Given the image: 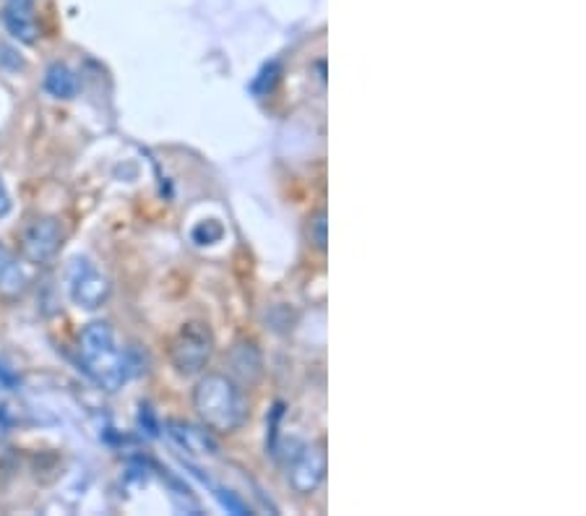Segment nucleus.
Here are the masks:
<instances>
[{"instance_id":"1","label":"nucleus","mask_w":586,"mask_h":516,"mask_svg":"<svg viewBox=\"0 0 586 516\" xmlns=\"http://www.w3.org/2000/svg\"><path fill=\"white\" fill-rule=\"evenodd\" d=\"M193 407L211 433H235L248 420L245 394L232 378L209 373L193 389Z\"/></svg>"},{"instance_id":"2","label":"nucleus","mask_w":586,"mask_h":516,"mask_svg":"<svg viewBox=\"0 0 586 516\" xmlns=\"http://www.w3.org/2000/svg\"><path fill=\"white\" fill-rule=\"evenodd\" d=\"M79 360L86 376L105 391H118L131 376L126 350L107 324H89L79 337Z\"/></svg>"},{"instance_id":"3","label":"nucleus","mask_w":586,"mask_h":516,"mask_svg":"<svg viewBox=\"0 0 586 516\" xmlns=\"http://www.w3.org/2000/svg\"><path fill=\"white\" fill-rule=\"evenodd\" d=\"M211 352H214V337L206 324H185L178 331V337L170 344V360L180 373L191 376V373L204 371L209 363Z\"/></svg>"},{"instance_id":"4","label":"nucleus","mask_w":586,"mask_h":516,"mask_svg":"<svg viewBox=\"0 0 586 516\" xmlns=\"http://www.w3.org/2000/svg\"><path fill=\"white\" fill-rule=\"evenodd\" d=\"M68 292H71L73 303L86 311H97L110 298V282L92 261L76 258L68 272Z\"/></svg>"},{"instance_id":"5","label":"nucleus","mask_w":586,"mask_h":516,"mask_svg":"<svg viewBox=\"0 0 586 516\" xmlns=\"http://www.w3.org/2000/svg\"><path fill=\"white\" fill-rule=\"evenodd\" d=\"M326 467H329L326 446H305V449L297 451L295 459H292L290 472H287V483H290L292 490L300 493V496H310V493H316L323 485V480H326Z\"/></svg>"},{"instance_id":"6","label":"nucleus","mask_w":586,"mask_h":516,"mask_svg":"<svg viewBox=\"0 0 586 516\" xmlns=\"http://www.w3.org/2000/svg\"><path fill=\"white\" fill-rule=\"evenodd\" d=\"M60 243H63V230L60 222L53 217L34 219L32 225L21 235V251L32 264H45L58 253Z\"/></svg>"},{"instance_id":"7","label":"nucleus","mask_w":586,"mask_h":516,"mask_svg":"<svg viewBox=\"0 0 586 516\" xmlns=\"http://www.w3.org/2000/svg\"><path fill=\"white\" fill-rule=\"evenodd\" d=\"M3 24L19 42L34 45L40 37V24L34 14V0H6L3 8Z\"/></svg>"},{"instance_id":"8","label":"nucleus","mask_w":586,"mask_h":516,"mask_svg":"<svg viewBox=\"0 0 586 516\" xmlns=\"http://www.w3.org/2000/svg\"><path fill=\"white\" fill-rule=\"evenodd\" d=\"M29 279L24 266L19 264V258L8 251L6 245H0V295L8 300L19 298L27 290Z\"/></svg>"},{"instance_id":"9","label":"nucleus","mask_w":586,"mask_h":516,"mask_svg":"<svg viewBox=\"0 0 586 516\" xmlns=\"http://www.w3.org/2000/svg\"><path fill=\"white\" fill-rule=\"evenodd\" d=\"M170 428V436L178 441L183 449L193 451V454H217L219 446L217 441L211 438L209 428H196V425L191 423H180V420H175V423L167 425Z\"/></svg>"},{"instance_id":"10","label":"nucleus","mask_w":586,"mask_h":516,"mask_svg":"<svg viewBox=\"0 0 586 516\" xmlns=\"http://www.w3.org/2000/svg\"><path fill=\"white\" fill-rule=\"evenodd\" d=\"M45 89L47 94H53L55 100H71L79 92V79L66 63H55L45 73Z\"/></svg>"},{"instance_id":"11","label":"nucleus","mask_w":586,"mask_h":516,"mask_svg":"<svg viewBox=\"0 0 586 516\" xmlns=\"http://www.w3.org/2000/svg\"><path fill=\"white\" fill-rule=\"evenodd\" d=\"M8 212H11V196H8L6 186L0 183V217H6Z\"/></svg>"}]
</instances>
